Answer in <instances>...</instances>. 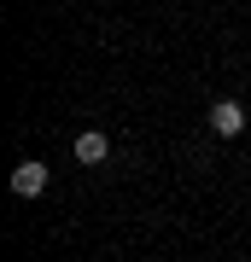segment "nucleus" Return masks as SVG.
<instances>
[{
	"label": "nucleus",
	"mask_w": 251,
	"mask_h": 262,
	"mask_svg": "<svg viewBox=\"0 0 251 262\" xmlns=\"http://www.w3.org/2000/svg\"><path fill=\"white\" fill-rule=\"evenodd\" d=\"M47 181H53V175H47V163H35V158L12 169V192H18V198H41V192H47Z\"/></svg>",
	"instance_id": "f03ea898"
},
{
	"label": "nucleus",
	"mask_w": 251,
	"mask_h": 262,
	"mask_svg": "<svg viewBox=\"0 0 251 262\" xmlns=\"http://www.w3.org/2000/svg\"><path fill=\"white\" fill-rule=\"evenodd\" d=\"M240 128H245V105H240V99H216V105H210V134L234 140Z\"/></svg>",
	"instance_id": "f257e3e1"
},
{
	"label": "nucleus",
	"mask_w": 251,
	"mask_h": 262,
	"mask_svg": "<svg viewBox=\"0 0 251 262\" xmlns=\"http://www.w3.org/2000/svg\"><path fill=\"white\" fill-rule=\"evenodd\" d=\"M111 158V134H100V128H88V134H76V163H105Z\"/></svg>",
	"instance_id": "7ed1b4c3"
}]
</instances>
